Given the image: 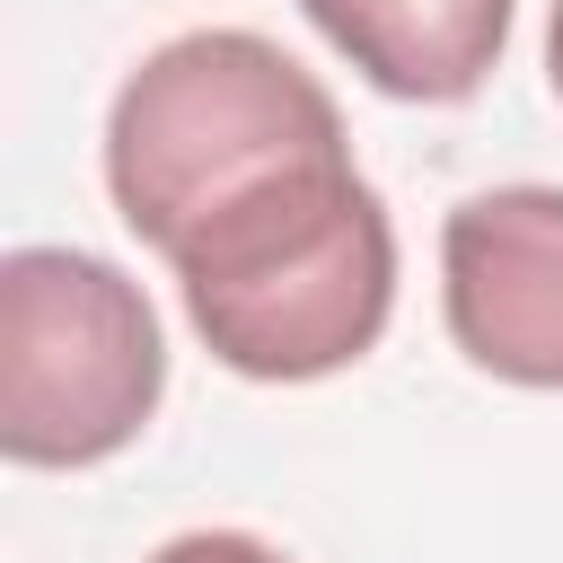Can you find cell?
I'll use <instances>...</instances> for the list:
<instances>
[{
	"mask_svg": "<svg viewBox=\"0 0 563 563\" xmlns=\"http://www.w3.org/2000/svg\"><path fill=\"white\" fill-rule=\"evenodd\" d=\"M317 35L405 106H457L510 44V0H299Z\"/></svg>",
	"mask_w": 563,
	"mask_h": 563,
	"instance_id": "obj_5",
	"label": "cell"
},
{
	"mask_svg": "<svg viewBox=\"0 0 563 563\" xmlns=\"http://www.w3.org/2000/svg\"><path fill=\"white\" fill-rule=\"evenodd\" d=\"M150 563H290V554L246 537V528H194V537H167Z\"/></svg>",
	"mask_w": 563,
	"mask_h": 563,
	"instance_id": "obj_6",
	"label": "cell"
},
{
	"mask_svg": "<svg viewBox=\"0 0 563 563\" xmlns=\"http://www.w3.org/2000/svg\"><path fill=\"white\" fill-rule=\"evenodd\" d=\"M440 308L475 369L563 387V185L466 194L440 229Z\"/></svg>",
	"mask_w": 563,
	"mask_h": 563,
	"instance_id": "obj_4",
	"label": "cell"
},
{
	"mask_svg": "<svg viewBox=\"0 0 563 563\" xmlns=\"http://www.w3.org/2000/svg\"><path fill=\"white\" fill-rule=\"evenodd\" d=\"M325 158H352L334 97L246 26H194L158 44L106 114V194L158 255H176L229 202Z\"/></svg>",
	"mask_w": 563,
	"mask_h": 563,
	"instance_id": "obj_2",
	"label": "cell"
},
{
	"mask_svg": "<svg viewBox=\"0 0 563 563\" xmlns=\"http://www.w3.org/2000/svg\"><path fill=\"white\" fill-rule=\"evenodd\" d=\"M545 79H554V97H563V0H554V18H545Z\"/></svg>",
	"mask_w": 563,
	"mask_h": 563,
	"instance_id": "obj_7",
	"label": "cell"
},
{
	"mask_svg": "<svg viewBox=\"0 0 563 563\" xmlns=\"http://www.w3.org/2000/svg\"><path fill=\"white\" fill-rule=\"evenodd\" d=\"M167 343L141 282L88 246L0 264V449L18 466H97L158 413Z\"/></svg>",
	"mask_w": 563,
	"mask_h": 563,
	"instance_id": "obj_3",
	"label": "cell"
},
{
	"mask_svg": "<svg viewBox=\"0 0 563 563\" xmlns=\"http://www.w3.org/2000/svg\"><path fill=\"white\" fill-rule=\"evenodd\" d=\"M167 264L211 361L273 387L361 361L396 308V229L352 158L299 167L229 202Z\"/></svg>",
	"mask_w": 563,
	"mask_h": 563,
	"instance_id": "obj_1",
	"label": "cell"
}]
</instances>
